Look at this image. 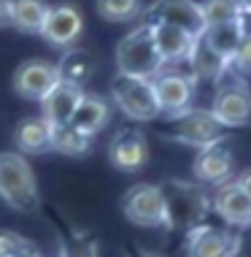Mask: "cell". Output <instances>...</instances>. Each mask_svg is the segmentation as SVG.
Instances as JSON below:
<instances>
[{"mask_svg":"<svg viewBox=\"0 0 251 257\" xmlns=\"http://www.w3.org/2000/svg\"><path fill=\"white\" fill-rule=\"evenodd\" d=\"M116 68L124 76H138V79H154L165 68L159 57L154 38H151V27L141 22L119 41L116 46Z\"/></svg>","mask_w":251,"mask_h":257,"instance_id":"1","label":"cell"},{"mask_svg":"<svg viewBox=\"0 0 251 257\" xmlns=\"http://www.w3.org/2000/svg\"><path fill=\"white\" fill-rule=\"evenodd\" d=\"M0 198L17 211H36L38 208V184L30 163L19 152L0 155Z\"/></svg>","mask_w":251,"mask_h":257,"instance_id":"2","label":"cell"},{"mask_svg":"<svg viewBox=\"0 0 251 257\" xmlns=\"http://www.w3.org/2000/svg\"><path fill=\"white\" fill-rule=\"evenodd\" d=\"M162 192H165V211H167L165 227L189 233L197 225H203L205 214L211 211V198L203 192L200 184L170 182L162 187Z\"/></svg>","mask_w":251,"mask_h":257,"instance_id":"3","label":"cell"},{"mask_svg":"<svg viewBox=\"0 0 251 257\" xmlns=\"http://www.w3.org/2000/svg\"><path fill=\"white\" fill-rule=\"evenodd\" d=\"M111 100L132 122H154L157 116H162L157 106V98H154L151 79L116 73L114 81H111Z\"/></svg>","mask_w":251,"mask_h":257,"instance_id":"4","label":"cell"},{"mask_svg":"<svg viewBox=\"0 0 251 257\" xmlns=\"http://www.w3.org/2000/svg\"><path fill=\"white\" fill-rule=\"evenodd\" d=\"M208 111L213 114V119L221 127H246L251 124V89L243 79H232L221 81L213 92V100Z\"/></svg>","mask_w":251,"mask_h":257,"instance_id":"5","label":"cell"},{"mask_svg":"<svg viewBox=\"0 0 251 257\" xmlns=\"http://www.w3.org/2000/svg\"><path fill=\"white\" fill-rule=\"evenodd\" d=\"M122 214L138 227H165V192L159 184H132L122 198Z\"/></svg>","mask_w":251,"mask_h":257,"instance_id":"6","label":"cell"},{"mask_svg":"<svg viewBox=\"0 0 251 257\" xmlns=\"http://www.w3.org/2000/svg\"><path fill=\"white\" fill-rule=\"evenodd\" d=\"M151 87H154V98L159 106V114L165 116H178L184 111L192 108L194 100V81L189 73L176 71V68H162L154 79H151Z\"/></svg>","mask_w":251,"mask_h":257,"instance_id":"7","label":"cell"},{"mask_svg":"<svg viewBox=\"0 0 251 257\" xmlns=\"http://www.w3.org/2000/svg\"><path fill=\"white\" fill-rule=\"evenodd\" d=\"M170 136L178 144H186V147H194V149H205V147H213V144L224 141V127L213 119V114L208 108H189L184 114L173 116Z\"/></svg>","mask_w":251,"mask_h":257,"instance_id":"8","label":"cell"},{"mask_svg":"<svg viewBox=\"0 0 251 257\" xmlns=\"http://www.w3.org/2000/svg\"><path fill=\"white\" fill-rule=\"evenodd\" d=\"M141 17H143L146 25L165 22V25L181 27V30H186L192 38H200L205 30L197 0H154L149 9L141 11Z\"/></svg>","mask_w":251,"mask_h":257,"instance_id":"9","label":"cell"},{"mask_svg":"<svg viewBox=\"0 0 251 257\" xmlns=\"http://www.w3.org/2000/svg\"><path fill=\"white\" fill-rule=\"evenodd\" d=\"M60 84L57 62L49 60H25L14 71V89L25 100H44L54 87Z\"/></svg>","mask_w":251,"mask_h":257,"instance_id":"10","label":"cell"},{"mask_svg":"<svg viewBox=\"0 0 251 257\" xmlns=\"http://www.w3.org/2000/svg\"><path fill=\"white\" fill-rule=\"evenodd\" d=\"M240 235L224 227L197 225L186 233V257H238Z\"/></svg>","mask_w":251,"mask_h":257,"instance_id":"11","label":"cell"},{"mask_svg":"<svg viewBox=\"0 0 251 257\" xmlns=\"http://www.w3.org/2000/svg\"><path fill=\"white\" fill-rule=\"evenodd\" d=\"M235 173V157L227 149L224 141L213 144V147L197 149L192 163V176L197 179V184H208V187H219L232 179Z\"/></svg>","mask_w":251,"mask_h":257,"instance_id":"12","label":"cell"},{"mask_svg":"<svg viewBox=\"0 0 251 257\" xmlns=\"http://www.w3.org/2000/svg\"><path fill=\"white\" fill-rule=\"evenodd\" d=\"M108 160L114 168L124 173H135L149 163V141L138 127L119 130L108 147Z\"/></svg>","mask_w":251,"mask_h":257,"instance_id":"13","label":"cell"},{"mask_svg":"<svg viewBox=\"0 0 251 257\" xmlns=\"http://www.w3.org/2000/svg\"><path fill=\"white\" fill-rule=\"evenodd\" d=\"M211 208L232 227H251V198L238 187L235 179L219 184L211 195Z\"/></svg>","mask_w":251,"mask_h":257,"instance_id":"14","label":"cell"},{"mask_svg":"<svg viewBox=\"0 0 251 257\" xmlns=\"http://www.w3.org/2000/svg\"><path fill=\"white\" fill-rule=\"evenodd\" d=\"M84 33V17L81 11L76 9V6H54V9H49V17H46V25L44 30H41V36H44L52 46H73L76 41L81 38Z\"/></svg>","mask_w":251,"mask_h":257,"instance_id":"15","label":"cell"},{"mask_svg":"<svg viewBox=\"0 0 251 257\" xmlns=\"http://www.w3.org/2000/svg\"><path fill=\"white\" fill-rule=\"evenodd\" d=\"M149 27H151V38H154V46L165 62V68L176 65V62H186V57L192 52V44H194V38L189 33L181 30V27L165 25V22H154Z\"/></svg>","mask_w":251,"mask_h":257,"instance_id":"16","label":"cell"},{"mask_svg":"<svg viewBox=\"0 0 251 257\" xmlns=\"http://www.w3.org/2000/svg\"><path fill=\"white\" fill-rule=\"evenodd\" d=\"M108 122H111V103L103 98V95L84 92L81 100H79V106H76V111H73L71 124L76 130H81L84 136L95 138Z\"/></svg>","mask_w":251,"mask_h":257,"instance_id":"17","label":"cell"},{"mask_svg":"<svg viewBox=\"0 0 251 257\" xmlns=\"http://www.w3.org/2000/svg\"><path fill=\"white\" fill-rule=\"evenodd\" d=\"M81 95H84V89L60 81V84L41 100V116H44L49 124H71L73 111L79 106Z\"/></svg>","mask_w":251,"mask_h":257,"instance_id":"18","label":"cell"},{"mask_svg":"<svg viewBox=\"0 0 251 257\" xmlns=\"http://www.w3.org/2000/svg\"><path fill=\"white\" fill-rule=\"evenodd\" d=\"M52 144V124L44 116H25L14 130V147L19 155H44Z\"/></svg>","mask_w":251,"mask_h":257,"instance_id":"19","label":"cell"},{"mask_svg":"<svg viewBox=\"0 0 251 257\" xmlns=\"http://www.w3.org/2000/svg\"><path fill=\"white\" fill-rule=\"evenodd\" d=\"M186 65H189V76H192L194 84H197V81L219 84V79L227 71V62L221 60L219 54H213L211 49H208V46L203 44V38H194L192 52H189V57H186Z\"/></svg>","mask_w":251,"mask_h":257,"instance_id":"20","label":"cell"},{"mask_svg":"<svg viewBox=\"0 0 251 257\" xmlns=\"http://www.w3.org/2000/svg\"><path fill=\"white\" fill-rule=\"evenodd\" d=\"M57 73H60L62 84L81 89L95 73V57L87 49H71L62 54V60L57 62Z\"/></svg>","mask_w":251,"mask_h":257,"instance_id":"21","label":"cell"},{"mask_svg":"<svg viewBox=\"0 0 251 257\" xmlns=\"http://www.w3.org/2000/svg\"><path fill=\"white\" fill-rule=\"evenodd\" d=\"M52 6L46 0H11V25L30 36H41Z\"/></svg>","mask_w":251,"mask_h":257,"instance_id":"22","label":"cell"},{"mask_svg":"<svg viewBox=\"0 0 251 257\" xmlns=\"http://www.w3.org/2000/svg\"><path fill=\"white\" fill-rule=\"evenodd\" d=\"M92 147V138L76 130L73 124H52V144L49 149L60 152L65 157H84Z\"/></svg>","mask_w":251,"mask_h":257,"instance_id":"23","label":"cell"},{"mask_svg":"<svg viewBox=\"0 0 251 257\" xmlns=\"http://www.w3.org/2000/svg\"><path fill=\"white\" fill-rule=\"evenodd\" d=\"M200 38H203V44L208 46V49H211L213 54H219L224 62L232 60V54H235V49H238V44H240V33H238L235 25L205 27Z\"/></svg>","mask_w":251,"mask_h":257,"instance_id":"24","label":"cell"},{"mask_svg":"<svg viewBox=\"0 0 251 257\" xmlns=\"http://www.w3.org/2000/svg\"><path fill=\"white\" fill-rule=\"evenodd\" d=\"M200 14H203L205 27L235 25V19L240 14V0H203L200 3Z\"/></svg>","mask_w":251,"mask_h":257,"instance_id":"25","label":"cell"},{"mask_svg":"<svg viewBox=\"0 0 251 257\" xmlns=\"http://www.w3.org/2000/svg\"><path fill=\"white\" fill-rule=\"evenodd\" d=\"M143 11L141 0H97V14L106 22H132Z\"/></svg>","mask_w":251,"mask_h":257,"instance_id":"26","label":"cell"},{"mask_svg":"<svg viewBox=\"0 0 251 257\" xmlns=\"http://www.w3.org/2000/svg\"><path fill=\"white\" fill-rule=\"evenodd\" d=\"M0 254L3 257H38V249L25 235L11 233V230H0Z\"/></svg>","mask_w":251,"mask_h":257,"instance_id":"27","label":"cell"},{"mask_svg":"<svg viewBox=\"0 0 251 257\" xmlns=\"http://www.w3.org/2000/svg\"><path fill=\"white\" fill-rule=\"evenodd\" d=\"M232 73H251V38H240L238 49H235L232 60L227 62Z\"/></svg>","mask_w":251,"mask_h":257,"instance_id":"28","label":"cell"},{"mask_svg":"<svg viewBox=\"0 0 251 257\" xmlns=\"http://www.w3.org/2000/svg\"><path fill=\"white\" fill-rule=\"evenodd\" d=\"M235 27H238L240 38H251V9L240 6V14H238V19H235Z\"/></svg>","mask_w":251,"mask_h":257,"instance_id":"29","label":"cell"},{"mask_svg":"<svg viewBox=\"0 0 251 257\" xmlns=\"http://www.w3.org/2000/svg\"><path fill=\"white\" fill-rule=\"evenodd\" d=\"M235 182H238V187L251 198V168H246L243 173H238V176H235Z\"/></svg>","mask_w":251,"mask_h":257,"instance_id":"30","label":"cell"},{"mask_svg":"<svg viewBox=\"0 0 251 257\" xmlns=\"http://www.w3.org/2000/svg\"><path fill=\"white\" fill-rule=\"evenodd\" d=\"M11 25V0H0V27Z\"/></svg>","mask_w":251,"mask_h":257,"instance_id":"31","label":"cell"},{"mask_svg":"<svg viewBox=\"0 0 251 257\" xmlns=\"http://www.w3.org/2000/svg\"><path fill=\"white\" fill-rule=\"evenodd\" d=\"M240 6H246V9H251V0H240Z\"/></svg>","mask_w":251,"mask_h":257,"instance_id":"32","label":"cell"},{"mask_svg":"<svg viewBox=\"0 0 251 257\" xmlns=\"http://www.w3.org/2000/svg\"><path fill=\"white\" fill-rule=\"evenodd\" d=\"M143 257H154V254H143Z\"/></svg>","mask_w":251,"mask_h":257,"instance_id":"33","label":"cell"},{"mask_svg":"<svg viewBox=\"0 0 251 257\" xmlns=\"http://www.w3.org/2000/svg\"><path fill=\"white\" fill-rule=\"evenodd\" d=\"M0 257H3V254H0Z\"/></svg>","mask_w":251,"mask_h":257,"instance_id":"34","label":"cell"}]
</instances>
